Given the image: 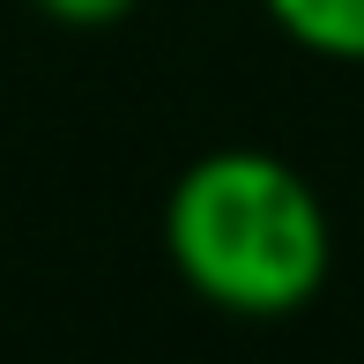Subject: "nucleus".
I'll return each instance as SVG.
<instances>
[{
	"label": "nucleus",
	"instance_id": "obj_1",
	"mask_svg": "<svg viewBox=\"0 0 364 364\" xmlns=\"http://www.w3.org/2000/svg\"><path fill=\"white\" fill-rule=\"evenodd\" d=\"M178 283L230 320H290L335 268V230L297 164L268 149H208L164 201Z\"/></svg>",
	"mask_w": 364,
	"mask_h": 364
},
{
	"label": "nucleus",
	"instance_id": "obj_2",
	"mask_svg": "<svg viewBox=\"0 0 364 364\" xmlns=\"http://www.w3.org/2000/svg\"><path fill=\"white\" fill-rule=\"evenodd\" d=\"M260 8L290 45L342 60V68H364V0H260Z\"/></svg>",
	"mask_w": 364,
	"mask_h": 364
},
{
	"label": "nucleus",
	"instance_id": "obj_3",
	"mask_svg": "<svg viewBox=\"0 0 364 364\" xmlns=\"http://www.w3.org/2000/svg\"><path fill=\"white\" fill-rule=\"evenodd\" d=\"M30 8L53 15V23H68V30H112V23H127L141 0H30Z\"/></svg>",
	"mask_w": 364,
	"mask_h": 364
}]
</instances>
